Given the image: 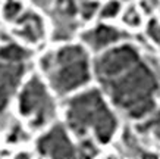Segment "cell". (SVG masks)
Returning <instances> with one entry per match:
<instances>
[{"label":"cell","mask_w":160,"mask_h":159,"mask_svg":"<svg viewBox=\"0 0 160 159\" xmlns=\"http://www.w3.org/2000/svg\"><path fill=\"white\" fill-rule=\"evenodd\" d=\"M94 69L104 92L125 115L144 118L153 112L159 81L134 46L122 44L103 53Z\"/></svg>","instance_id":"1"},{"label":"cell","mask_w":160,"mask_h":159,"mask_svg":"<svg viewBox=\"0 0 160 159\" xmlns=\"http://www.w3.org/2000/svg\"><path fill=\"white\" fill-rule=\"evenodd\" d=\"M66 118L69 127L79 137H88L92 133L102 143H107L118 128L116 118L97 90H88L69 99Z\"/></svg>","instance_id":"2"},{"label":"cell","mask_w":160,"mask_h":159,"mask_svg":"<svg viewBox=\"0 0 160 159\" xmlns=\"http://www.w3.org/2000/svg\"><path fill=\"white\" fill-rule=\"evenodd\" d=\"M41 68L58 94L84 86L90 78L88 58L79 46H65L41 59Z\"/></svg>","instance_id":"3"},{"label":"cell","mask_w":160,"mask_h":159,"mask_svg":"<svg viewBox=\"0 0 160 159\" xmlns=\"http://www.w3.org/2000/svg\"><path fill=\"white\" fill-rule=\"evenodd\" d=\"M19 108L22 115L31 118V125L34 128L46 125L53 119L56 112L52 97L37 77H32L24 87L19 97Z\"/></svg>","instance_id":"4"},{"label":"cell","mask_w":160,"mask_h":159,"mask_svg":"<svg viewBox=\"0 0 160 159\" xmlns=\"http://www.w3.org/2000/svg\"><path fill=\"white\" fill-rule=\"evenodd\" d=\"M37 149L41 155L52 158H71L75 155L73 145L62 125H54L49 133H46L38 140Z\"/></svg>","instance_id":"5"},{"label":"cell","mask_w":160,"mask_h":159,"mask_svg":"<svg viewBox=\"0 0 160 159\" xmlns=\"http://www.w3.org/2000/svg\"><path fill=\"white\" fill-rule=\"evenodd\" d=\"M125 37V34L113 27L98 25L96 28L90 29L82 35V40L92 49V50H102V49L116 43Z\"/></svg>","instance_id":"6"},{"label":"cell","mask_w":160,"mask_h":159,"mask_svg":"<svg viewBox=\"0 0 160 159\" xmlns=\"http://www.w3.org/2000/svg\"><path fill=\"white\" fill-rule=\"evenodd\" d=\"M18 24L21 27L19 34L31 43H35L43 37V24L38 19V16H35L34 13L27 12L22 18L18 19Z\"/></svg>","instance_id":"7"},{"label":"cell","mask_w":160,"mask_h":159,"mask_svg":"<svg viewBox=\"0 0 160 159\" xmlns=\"http://www.w3.org/2000/svg\"><path fill=\"white\" fill-rule=\"evenodd\" d=\"M28 58V52L18 44H8L0 49V59L6 62H24Z\"/></svg>","instance_id":"8"},{"label":"cell","mask_w":160,"mask_h":159,"mask_svg":"<svg viewBox=\"0 0 160 159\" xmlns=\"http://www.w3.org/2000/svg\"><path fill=\"white\" fill-rule=\"evenodd\" d=\"M144 131H150L151 134H154L157 139H160V109L147 121V124L142 127Z\"/></svg>","instance_id":"9"},{"label":"cell","mask_w":160,"mask_h":159,"mask_svg":"<svg viewBox=\"0 0 160 159\" xmlns=\"http://www.w3.org/2000/svg\"><path fill=\"white\" fill-rule=\"evenodd\" d=\"M13 92H15L13 87L8 86L5 82H0V112L5 111V108L9 103V99Z\"/></svg>","instance_id":"10"},{"label":"cell","mask_w":160,"mask_h":159,"mask_svg":"<svg viewBox=\"0 0 160 159\" xmlns=\"http://www.w3.org/2000/svg\"><path fill=\"white\" fill-rule=\"evenodd\" d=\"M19 10H21V5L18 2H15V0H8V3H6L3 12H5V16L8 19H13L15 16L19 13Z\"/></svg>","instance_id":"11"},{"label":"cell","mask_w":160,"mask_h":159,"mask_svg":"<svg viewBox=\"0 0 160 159\" xmlns=\"http://www.w3.org/2000/svg\"><path fill=\"white\" fill-rule=\"evenodd\" d=\"M119 12V3L118 2H110V3H107L102 10V16L104 18H112V16H115V15Z\"/></svg>","instance_id":"12"},{"label":"cell","mask_w":160,"mask_h":159,"mask_svg":"<svg viewBox=\"0 0 160 159\" xmlns=\"http://www.w3.org/2000/svg\"><path fill=\"white\" fill-rule=\"evenodd\" d=\"M125 22L128 25H132V27H135V25L140 24V15L137 13V10L135 8H129L128 9V12L125 13Z\"/></svg>","instance_id":"13"},{"label":"cell","mask_w":160,"mask_h":159,"mask_svg":"<svg viewBox=\"0 0 160 159\" xmlns=\"http://www.w3.org/2000/svg\"><path fill=\"white\" fill-rule=\"evenodd\" d=\"M150 34L151 35H153V39L156 40V41H157V43L160 44V25H157V24H154V22H153V24L150 25Z\"/></svg>","instance_id":"14"},{"label":"cell","mask_w":160,"mask_h":159,"mask_svg":"<svg viewBox=\"0 0 160 159\" xmlns=\"http://www.w3.org/2000/svg\"><path fill=\"white\" fill-rule=\"evenodd\" d=\"M32 2L43 9H47V6H50V3H52V0H32Z\"/></svg>","instance_id":"15"},{"label":"cell","mask_w":160,"mask_h":159,"mask_svg":"<svg viewBox=\"0 0 160 159\" xmlns=\"http://www.w3.org/2000/svg\"><path fill=\"white\" fill-rule=\"evenodd\" d=\"M5 66L6 65H3V63L0 62V77H2V74H3V71H5Z\"/></svg>","instance_id":"16"}]
</instances>
